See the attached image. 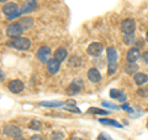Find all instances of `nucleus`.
<instances>
[{
    "instance_id": "c756f323",
    "label": "nucleus",
    "mask_w": 148,
    "mask_h": 140,
    "mask_svg": "<svg viewBox=\"0 0 148 140\" xmlns=\"http://www.w3.org/2000/svg\"><path fill=\"white\" fill-rule=\"evenodd\" d=\"M141 58H142V61H143V63H146V64H148V51H146V52H143V55L141 56Z\"/></svg>"
},
{
    "instance_id": "ddd939ff",
    "label": "nucleus",
    "mask_w": 148,
    "mask_h": 140,
    "mask_svg": "<svg viewBox=\"0 0 148 140\" xmlns=\"http://www.w3.org/2000/svg\"><path fill=\"white\" fill-rule=\"evenodd\" d=\"M36 5H37L36 0H27V1H25V4L21 8V14H29L31 11H34Z\"/></svg>"
},
{
    "instance_id": "9b49d317",
    "label": "nucleus",
    "mask_w": 148,
    "mask_h": 140,
    "mask_svg": "<svg viewBox=\"0 0 148 140\" xmlns=\"http://www.w3.org/2000/svg\"><path fill=\"white\" fill-rule=\"evenodd\" d=\"M140 57H141L140 49L133 47V49L128 50V52H127V61H128V63H136V61Z\"/></svg>"
},
{
    "instance_id": "4468645a",
    "label": "nucleus",
    "mask_w": 148,
    "mask_h": 140,
    "mask_svg": "<svg viewBox=\"0 0 148 140\" xmlns=\"http://www.w3.org/2000/svg\"><path fill=\"white\" fill-rule=\"evenodd\" d=\"M88 78H89V81H91L92 83H98L101 79V74L96 68H90L89 71H88Z\"/></svg>"
},
{
    "instance_id": "a878e982",
    "label": "nucleus",
    "mask_w": 148,
    "mask_h": 140,
    "mask_svg": "<svg viewBox=\"0 0 148 140\" xmlns=\"http://www.w3.org/2000/svg\"><path fill=\"white\" fill-rule=\"evenodd\" d=\"M137 94L140 97H148V87L140 88V89L137 91Z\"/></svg>"
},
{
    "instance_id": "b1692460",
    "label": "nucleus",
    "mask_w": 148,
    "mask_h": 140,
    "mask_svg": "<svg viewBox=\"0 0 148 140\" xmlns=\"http://www.w3.org/2000/svg\"><path fill=\"white\" fill-rule=\"evenodd\" d=\"M91 113H95V114H101V115H108L109 112L108 110H103V109H99V108H90L89 109Z\"/></svg>"
},
{
    "instance_id": "bb28decb",
    "label": "nucleus",
    "mask_w": 148,
    "mask_h": 140,
    "mask_svg": "<svg viewBox=\"0 0 148 140\" xmlns=\"http://www.w3.org/2000/svg\"><path fill=\"white\" fill-rule=\"evenodd\" d=\"M103 107H108V108H111V109H119V107L114 103H109V102H103Z\"/></svg>"
},
{
    "instance_id": "20e7f679",
    "label": "nucleus",
    "mask_w": 148,
    "mask_h": 140,
    "mask_svg": "<svg viewBox=\"0 0 148 140\" xmlns=\"http://www.w3.org/2000/svg\"><path fill=\"white\" fill-rule=\"evenodd\" d=\"M136 29V21L133 19H126V20L122 21L121 24V30L125 35H131L135 32Z\"/></svg>"
},
{
    "instance_id": "dca6fc26",
    "label": "nucleus",
    "mask_w": 148,
    "mask_h": 140,
    "mask_svg": "<svg viewBox=\"0 0 148 140\" xmlns=\"http://www.w3.org/2000/svg\"><path fill=\"white\" fill-rule=\"evenodd\" d=\"M133 81H135V83L137 86H143L145 83L148 82V76L145 73H136L135 77H133Z\"/></svg>"
},
{
    "instance_id": "2eb2a0df",
    "label": "nucleus",
    "mask_w": 148,
    "mask_h": 140,
    "mask_svg": "<svg viewBox=\"0 0 148 140\" xmlns=\"http://www.w3.org/2000/svg\"><path fill=\"white\" fill-rule=\"evenodd\" d=\"M67 56H68V51L67 49H64V47H59L56 50V52H54V60H57L58 62H62L64 61V60L67 58Z\"/></svg>"
},
{
    "instance_id": "9d476101",
    "label": "nucleus",
    "mask_w": 148,
    "mask_h": 140,
    "mask_svg": "<svg viewBox=\"0 0 148 140\" xmlns=\"http://www.w3.org/2000/svg\"><path fill=\"white\" fill-rule=\"evenodd\" d=\"M8 88H9V91L12 93H20L24 91V83H22L20 79H14V81L9 83Z\"/></svg>"
},
{
    "instance_id": "412c9836",
    "label": "nucleus",
    "mask_w": 148,
    "mask_h": 140,
    "mask_svg": "<svg viewBox=\"0 0 148 140\" xmlns=\"http://www.w3.org/2000/svg\"><path fill=\"white\" fill-rule=\"evenodd\" d=\"M80 63H82L80 58L77 57V56H73V57L69 58V66H71V67H73V66L78 67V66H80Z\"/></svg>"
},
{
    "instance_id": "c85d7f7f",
    "label": "nucleus",
    "mask_w": 148,
    "mask_h": 140,
    "mask_svg": "<svg viewBox=\"0 0 148 140\" xmlns=\"http://www.w3.org/2000/svg\"><path fill=\"white\" fill-rule=\"evenodd\" d=\"M98 140H112V139H111L108 134H104L103 133V134H100L99 137H98Z\"/></svg>"
},
{
    "instance_id": "c9c22d12",
    "label": "nucleus",
    "mask_w": 148,
    "mask_h": 140,
    "mask_svg": "<svg viewBox=\"0 0 148 140\" xmlns=\"http://www.w3.org/2000/svg\"><path fill=\"white\" fill-rule=\"evenodd\" d=\"M72 140H82V139H74V138H73V139H72Z\"/></svg>"
},
{
    "instance_id": "393cba45",
    "label": "nucleus",
    "mask_w": 148,
    "mask_h": 140,
    "mask_svg": "<svg viewBox=\"0 0 148 140\" xmlns=\"http://www.w3.org/2000/svg\"><path fill=\"white\" fill-rule=\"evenodd\" d=\"M123 41H125V44H126V45H131L133 41H135V36H133V34H131V35H125Z\"/></svg>"
},
{
    "instance_id": "f03ea898",
    "label": "nucleus",
    "mask_w": 148,
    "mask_h": 140,
    "mask_svg": "<svg viewBox=\"0 0 148 140\" xmlns=\"http://www.w3.org/2000/svg\"><path fill=\"white\" fill-rule=\"evenodd\" d=\"M3 11L9 19H16V17L20 16V14H21V10L18 9V6L16 4H14V3L5 4V6L3 8Z\"/></svg>"
},
{
    "instance_id": "4be33fe9",
    "label": "nucleus",
    "mask_w": 148,
    "mask_h": 140,
    "mask_svg": "<svg viewBox=\"0 0 148 140\" xmlns=\"http://www.w3.org/2000/svg\"><path fill=\"white\" fill-rule=\"evenodd\" d=\"M29 127H30V129H32V130H40L41 127H42V123H41L40 120L35 119V120H32V122L30 123Z\"/></svg>"
},
{
    "instance_id": "72a5a7b5",
    "label": "nucleus",
    "mask_w": 148,
    "mask_h": 140,
    "mask_svg": "<svg viewBox=\"0 0 148 140\" xmlns=\"http://www.w3.org/2000/svg\"><path fill=\"white\" fill-rule=\"evenodd\" d=\"M146 40L148 41V30H147V35H146Z\"/></svg>"
},
{
    "instance_id": "e433bc0d",
    "label": "nucleus",
    "mask_w": 148,
    "mask_h": 140,
    "mask_svg": "<svg viewBox=\"0 0 148 140\" xmlns=\"http://www.w3.org/2000/svg\"><path fill=\"white\" fill-rule=\"evenodd\" d=\"M147 128H148V120H147Z\"/></svg>"
},
{
    "instance_id": "1a4fd4ad",
    "label": "nucleus",
    "mask_w": 148,
    "mask_h": 140,
    "mask_svg": "<svg viewBox=\"0 0 148 140\" xmlns=\"http://www.w3.org/2000/svg\"><path fill=\"white\" fill-rule=\"evenodd\" d=\"M49 56H51V49L47 47V46H42V47L37 51V58L41 62H48Z\"/></svg>"
},
{
    "instance_id": "f704fd0d",
    "label": "nucleus",
    "mask_w": 148,
    "mask_h": 140,
    "mask_svg": "<svg viewBox=\"0 0 148 140\" xmlns=\"http://www.w3.org/2000/svg\"><path fill=\"white\" fill-rule=\"evenodd\" d=\"M5 1H8V0H0V3H5Z\"/></svg>"
},
{
    "instance_id": "aec40b11",
    "label": "nucleus",
    "mask_w": 148,
    "mask_h": 140,
    "mask_svg": "<svg viewBox=\"0 0 148 140\" xmlns=\"http://www.w3.org/2000/svg\"><path fill=\"white\" fill-rule=\"evenodd\" d=\"M136 71H138V66L136 63H128L125 67V72L127 74H133V73H136Z\"/></svg>"
},
{
    "instance_id": "0eeeda50",
    "label": "nucleus",
    "mask_w": 148,
    "mask_h": 140,
    "mask_svg": "<svg viewBox=\"0 0 148 140\" xmlns=\"http://www.w3.org/2000/svg\"><path fill=\"white\" fill-rule=\"evenodd\" d=\"M82 81L80 79H75L74 82H72L71 85L68 86L67 88V94L68 96H74V94H78L80 91H82Z\"/></svg>"
},
{
    "instance_id": "f257e3e1",
    "label": "nucleus",
    "mask_w": 148,
    "mask_h": 140,
    "mask_svg": "<svg viewBox=\"0 0 148 140\" xmlns=\"http://www.w3.org/2000/svg\"><path fill=\"white\" fill-rule=\"evenodd\" d=\"M106 53H108V73L109 76H112V74L116 72L117 69V51L115 47H108V50H106Z\"/></svg>"
},
{
    "instance_id": "39448f33",
    "label": "nucleus",
    "mask_w": 148,
    "mask_h": 140,
    "mask_svg": "<svg viewBox=\"0 0 148 140\" xmlns=\"http://www.w3.org/2000/svg\"><path fill=\"white\" fill-rule=\"evenodd\" d=\"M24 29L21 27V25L18 24H11L8 26V30H6V34L9 37H12V39H16V37H20V35L22 34Z\"/></svg>"
},
{
    "instance_id": "f8f14e48",
    "label": "nucleus",
    "mask_w": 148,
    "mask_h": 140,
    "mask_svg": "<svg viewBox=\"0 0 148 140\" xmlns=\"http://www.w3.org/2000/svg\"><path fill=\"white\" fill-rule=\"evenodd\" d=\"M59 67H61V62H58L57 60L54 58H49L47 62V69L51 74H56L59 71Z\"/></svg>"
},
{
    "instance_id": "f3484780",
    "label": "nucleus",
    "mask_w": 148,
    "mask_h": 140,
    "mask_svg": "<svg viewBox=\"0 0 148 140\" xmlns=\"http://www.w3.org/2000/svg\"><path fill=\"white\" fill-rule=\"evenodd\" d=\"M110 97L114 98V99H117L120 102L126 100V96H125V93H122L121 91H119V89H111L110 91Z\"/></svg>"
},
{
    "instance_id": "6e6552de",
    "label": "nucleus",
    "mask_w": 148,
    "mask_h": 140,
    "mask_svg": "<svg viewBox=\"0 0 148 140\" xmlns=\"http://www.w3.org/2000/svg\"><path fill=\"white\" fill-rule=\"evenodd\" d=\"M88 53H89L90 56H94V57H96V56H100L101 53H103L104 51V47L103 45L99 44V42H92L89 45V47H88Z\"/></svg>"
},
{
    "instance_id": "2f4dec72",
    "label": "nucleus",
    "mask_w": 148,
    "mask_h": 140,
    "mask_svg": "<svg viewBox=\"0 0 148 140\" xmlns=\"http://www.w3.org/2000/svg\"><path fill=\"white\" fill-rule=\"evenodd\" d=\"M122 109H126V110H128V112H131V110H132L131 108H130V105H128V104H126V103L122 104Z\"/></svg>"
},
{
    "instance_id": "7ed1b4c3",
    "label": "nucleus",
    "mask_w": 148,
    "mask_h": 140,
    "mask_svg": "<svg viewBox=\"0 0 148 140\" xmlns=\"http://www.w3.org/2000/svg\"><path fill=\"white\" fill-rule=\"evenodd\" d=\"M11 46L17 50H29L31 46V41L27 37H16L12 40Z\"/></svg>"
},
{
    "instance_id": "423d86ee",
    "label": "nucleus",
    "mask_w": 148,
    "mask_h": 140,
    "mask_svg": "<svg viewBox=\"0 0 148 140\" xmlns=\"http://www.w3.org/2000/svg\"><path fill=\"white\" fill-rule=\"evenodd\" d=\"M4 133H5L8 137L14 138V139H17L21 137V129L16 127V125H6L5 129H4Z\"/></svg>"
},
{
    "instance_id": "a211bd4d",
    "label": "nucleus",
    "mask_w": 148,
    "mask_h": 140,
    "mask_svg": "<svg viewBox=\"0 0 148 140\" xmlns=\"http://www.w3.org/2000/svg\"><path fill=\"white\" fill-rule=\"evenodd\" d=\"M18 24L21 25V27H22L24 30H27V29H30V27L32 26L34 21H32L31 17H24V19H21V20L18 21Z\"/></svg>"
},
{
    "instance_id": "6ab92c4d",
    "label": "nucleus",
    "mask_w": 148,
    "mask_h": 140,
    "mask_svg": "<svg viewBox=\"0 0 148 140\" xmlns=\"http://www.w3.org/2000/svg\"><path fill=\"white\" fill-rule=\"evenodd\" d=\"M99 122L101 124H105V125H111V127H116V128H122V125L117 123L116 120L114 119H106V118H103V119H99Z\"/></svg>"
},
{
    "instance_id": "5701e85b",
    "label": "nucleus",
    "mask_w": 148,
    "mask_h": 140,
    "mask_svg": "<svg viewBox=\"0 0 148 140\" xmlns=\"http://www.w3.org/2000/svg\"><path fill=\"white\" fill-rule=\"evenodd\" d=\"M42 107H61L63 105L62 102H42L41 103Z\"/></svg>"
},
{
    "instance_id": "473e14b6",
    "label": "nucleus",
    "mask_w": 148,
    "mask_h": 140,
    "mask_svg": "<svg viewBox=\"0 0 148 140\" xmlns=\"http://www.w3.org/2000/svg\"><path fill=\"white\" fill-rule=\"evenodd\" d=\"M15 140H25L24 138H17V139H15Z\"/></svg>"
},
{
    "instance_id": "7c9ffc66",
    "label": "nucleus",
    "mask_w": 148,
    "mask_h": 140,
    "mask_svg": "<svg viewBox=\"0 0 148 140\" xmlns=\"http://www.w3.org/2000/svg\"><path fill=\"white\" fill-rule=\"evenodd\" d=\"M30 140H42V137H41V135H32Z\"/></svg>"
},
{
    "instance_id": "cd10ccee",
    "label": "nucleus",
    "mask_w": 148,
    "mask_h": 140,
    "mask_svg": "<svg viewBox=\"0 0 148 140\" xmlns=\"http://www.w3.org/2000/svg\"><path fill=\"white\" fill-rule=\"evenodd\" d=\"M64 138V135L62 133H53L52 134V140H62Z\"/></svg>"
}]
</instances>
